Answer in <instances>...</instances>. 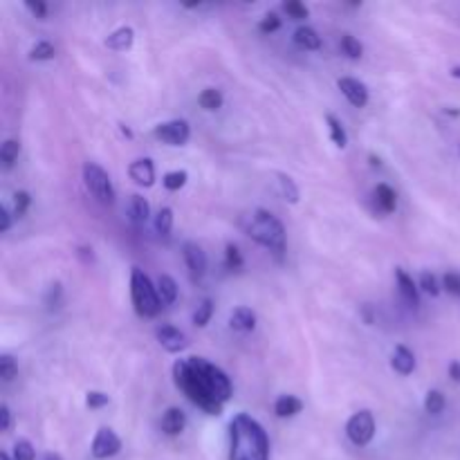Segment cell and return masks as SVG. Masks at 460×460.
<instances>
[{"label":"cell","instance_id":"27","mask_svg":"<svg viewBox=\"0 0 460 460\" xmlns=\"http://www.w3.org/2000/svg\"><path fill=\"white\" fill-rule=\"evenodd\" d=\"M18 153H21V144H18L16 139H7V142L0 146V160H3V164L7 166V169L18 160Z\"/></svg>","mask_w":460,"mask_h":460},{"label":"cell","instance_id":"22","mask_svg":"<svg viewBox=\"0 0 460 460\" xmlns=\"http://www.w3.org/2000/svg\"><path fill=\"white\" fill-rule=\"evenodd\" d=\"M157 295H160L162 304H173V301L178 299V283H175L169 274H162V277L157 279Z\"/></svg>","mask_w":460,"mask_h":460},{"label":"cell","instance_id":"37","mask_svg":"<svg viewBox=\"0 0 460 460\" xmlns=\"http://www.w3.org/2000/svg\"><path fill=\"white\" fill-rule=\"evenodd\" d=\"M31 198L27 191H16L13 193V216H22L27 211V207H30Z\"/></svg>","mask_w":460,"mask_h":460},{"label":"cell","instance_id":"33","mask_svg":"<svg viewBox=\"0 0 460 460\" xmlns=\"http://www.w3.org/2000/svg\"><path fill=\"white\" fill-rule=\"evenodd\" d=\"M16 376L18 364L13 362V358H9V355H3V358H0V377H3L4 382H12Z\"/></svg>","mask_w":460,"mask_h":460},{"label":"cell","instance_id":"38","mask_svg":"<svg viewBox=\"0 0 460 460\" xmlns=\"http://www.w3.org/2000/svg\"><path fill=\"white\" fill-rule=\"evenodd\" d=\"M261 31H263V34H272V31H277L279 27H281V18L277 16V13H265L263 16V21H261Z\"/></svg>","mask_w":460,"mask_h":460},{"label":"cell","instance_id":"1","mask_svg":"<svg viewBox=\"0 0 460 460\" xmlns=\"http://www.w3.org/2000/svg\"><path fill=\"white\" fill-rule=\"evenodd\" d=\"M173 377L175 386L209 416H220L223 404L232 398L229 377L218 367H214V364L202 358H189L175 362Z\"/></svg>","mask_w":460,"mask_h":460},{"label":"cell","instance_id":"3","mask_svg":"<svg viewBox=\"0 0 460 460\" xmlns=\"http://www.w3.org/2000/svg\"><path fill=\"white\" fill-rule=\"evenodd\" d=\"M243 232L252 238V241L261 243L268 250L279 252L281 254L286 250V229H283L281 220L274 214L265 209H256L252 214L243 216L241 220Z\"/></svg>","mask_w":460,"mask_h":460},{"label":"cell","instance_id":"8","mask_svg":"<svg viewBox=\"0 0 460 460\" xmlns=\"http://www.w3.org/2000/svg\"><path fill=\"white\" fill-rule=\"evenodd\" d=\"M119 449H121L119 436H117L112 429H108V427H102L93 440V456L97 460H106L115 456Z\"/></svg>","mask_w":460,"mask_h":460},{"label":"cell","instance_id":"24","mask_svg":"<svg viewBox=\"0 0 460 460\" xmlns=\"http://www.w3.org/2000/svg\"><path fill=\"white\" fill-rule=\"evenodd\" d=\"M198 103H200V108H205V111H218V108L223 106V93L216 88L202 90L200 97H198Z\"/></svg>","mask_w":460,"mask_h":460},{"label":"cell","instance_id":"4","mask_svg":"<svg viewBox=\"0 0 460 460\" xmlns=\"http://www.w3.org/2000/svg\"><path fill=\"white\" fill-rule=\"evenodd\" d=\"M130 296H133L135 310L142 317H155L160 313L162 299L157 295V288H153L151 279L139 268H133L130 272Z\"/></svg>","mask_w":460,"mask_h":460},{"label":"cell","instance_id":"48","mask_svg":"<svg viewBox=\"0 0 460 460\" xmlns=\"http://www.w3.org/2000/svg\"><path fill=\"white\" fill-rule=\"evenodd\" d=\"M0 460H12V458H9L7 452H0Z\"/></svg>","mask_w":460,"mask_h":460},{"label":"cell","instance_id":"29","mask_svg":"<svg viewBox=\"0 0 460 460\" xmlns=\"http://www.w3.org/2000/svg\"><path fill=\"white\" fill-rule=\"evenodd\" d=\"M54 54H57V49H54V45L48 43V40H39V43L30 49L31 61H49V58H54Z\"/></svg>","mask_w":460,"mask_h":460},{"label":"cell","instance_id":"41","mask_svg":"<svg viewBox=\"0 0 460 460\" xmlns=\"http://www.w3.org/2000/svg\"><path fill=\"white\" fill-rule=\"evenodd\" d=\"M227 268L229 270H241L243 268L241 252H238V247L232 245V243L227 245Z\"/></svg>","mask_w":460,"mask_h":460},{"label":"cell","instance_id":"7","mask_svg":"<svg viewBox=\"0 0 460 460\" xmlns=\"http://www.w3.org/2000/svg\"><path fill=\"white\" fill-rule=\"evenodd\" d=\"M153 135L157 139H162L164 144H171V146H182V144L189 142V135H191V128L184 119H173L164 121V124H157L153 128Z\"/></svg>","mask_w":460,"mask_h":460},{"label":"cell","instance_id":"28","mask_svg":"<svg viewBox=\"0 0 460 460\" xmlns=\"http://www.w3.org/2000/svg\"><path fill=\"white\" fill-rule=\"evenodd\" d=\"M341 52L349 58H359L364 54V45L353 34H344L341 36Z\"/></svg>","mask_w":460,"mask_h":460},{"label":"cell","instance_id":"39","mask_svg":"<svg viewBox=\"0 0 460 460\" xmlns=\"http://www.w3.org/2000/svg\"><path fill=\"white\" fill-rule=\"evenodd\" d=\"M443 286H445V290L447 292H452L454 296H458L460 299V274L458 272H447L443 277Z\"/></svg>","mask_w":460,"mask_h":460},{"label":"cell","instance_id":"9","mask_svg":"<svg viewBox=\"0 0 460 460\" xmlns=\"http://www.w3.org/2000/svg\"><path fill=\"white\" fill-rule=\"evenodd\" d=\"M155 337L162 349L169 350V353H180V350L187 349V337H184V332H180L175 326H169V323L157 326Z\"/></svg>","mask_w":460,"mask_h":460},{"label":"cell","instance_id":"21","mask_svg":"<svg viewBox=\"0 0 460 460\" xmlns=\"http://www.w3.org/2000/svg\"><path fill=\"white\" fill-rule=\"evenodd\" d=\"M295 43L304 49H319L322 48V36L313 27H299L295 31Z\"/></svg>","mask_w":460,"mask_h":460},{"label":"cell","instance_id":"19","mask_svg":"<svg viewBox=\"0 0 460 460\" xmlns=\"http://www.w3.org/2000/svg\"><path fill=\"white\" fill-rule=\"evenodd\" d=\"M301 409H304V402H301L299 398H295V395H281V398L274 402V413H277L279 418H292L296 416V413H301Z\"/></svg>","mask_w":460,"mask_h":460},{"label":"cell","instance_id":"10","mask_svg":"<svg viewBox=\"0 0 460 460\" xmlns=\"http://www.w3.org/2000/svg\"><path fill=\"white\" fill-rule=\"evenodd\" d=\"M182 254H184V263H187V268L191 270L193 277L200 279L202 274L207 272V254L202 252V247L198 245V243H184L182 247Z\"/></svg>","mask_w":460,"mask_h":460},{"label":"cell","instance_id":"31","mask_svg":"<svg viewBox=\"0 0 460 460\" xmlns=\"http://www.w3.org/2000/svg\"><path fill=\"white\" fill-rule=\"evenodd\" d=\"M211 314H214V301L205 299L200 305H198L196 313H193V323H196L198 328H205L207 323H209Z\"/></svg>","mask_w":460,"mask_h":460},{"label":"cell","instance_id":"13","mask_svg":"<svg viewBox=\"0 0 460 460\" xmlns=\"http://www.w3.org/2000/svg\"><path fill=\"white\" fill-rule=\"evenodd\" d=\"M184 427H187V416H184L182 409L171 407L169 411L162 416V431H164V434L178 436V434H182Z\"/></svg>","mask_w":460,"mask_h":460},{"label":"cell","instance_id":"36","mask_svg":"<svg viewBox=\"0 0 460 460\" xmlns=\"http://www.w3.org/2000/svg\"><path fill=\"white\" fill-rule=\"evenodd\" d=\"M420 288L427 292V295H431V296H438L440 295L438 281H436V277L431 272H422L420 274Z\"/></svg>","mask_w":460,"mask_h":460},{"label":"cell","instance_id":"12","mask_svg":"<svg viewBox=\"0 0 460 460\" xmlns=\"http://www.w3.org/2000/svg\"><path fill=\"white\" fill-rule=\"evenodd\" d=\"M128 173L130 178L137 184H142V187H153V182H155V166H153V162L148 160V157L135 160L133 164H130Z\"/></svg>","mask_w":460,"mask_h":460},{"label":"cell","instance_id":"43","mask_svg":"<svg viewBox=\"0 0 460 460\" xmlns=\"http://www.w3.org/2000/svg\"><path fill=\"white\" fill-rule=\"evenodd\" d=\"M27 9H30V12L39 18L48 16V4L40 3V0H36V3H27Z\"/></svg>","mask_w":460,"mask_h":460},{"label":"cell","instance_id":"6","mask_svg":"<svg viewBox=\"0 0 460 460\" xmlns=\"http://www.w3.org/2000/svg\"><path fill=\"white\" fill-rule=\"evenodd\" d=\"M346 436L353 445L358 447H364L373 440L376 436V418H373L371 411H358L346 425Z\"/></svg>","mask_w":460,"mask_h":460},{"label":"cell","instance_id":"2","mask_svg":"<svg viewBox=\"0 0 460 460\" xmlns=\"http://www.w3.org/2000/svg\"><path fill=\"white\" fill-rule=\"evenodd\" d=\"M229 460H270V438L263 427L247 413H238L229 425Z\"/></svg>","mask_w":460,"mask_h":460},{"label":"cell","instance_id":"35","mask_svg":"<svg viewBox=\"0 0 460 460\" xmlns=\"http://www.w3.org/2000/svg\"><path fill=\"white\" fill-rule=\"evenodd\" d=\"M283 9H286L288 16L295 18V21H304V18H308V7H305L304 3H299V0H290V3L283 4Z\"/></svg>","mask_w":460,"mask_h":460},{"label":"cell","instance_id":"40","mask_svg":"<svg viewBox=\"0 0 460 460\" xmlns=\"http://www.w3.org/2000/svg\"><path fill=\"white\" fill-rule=\"evenodd\" d=\"M108 402H111V398H108L106 394H99V391H90L88 398H85V404H88L90 409H102L106 407Z\"/></svg>","mask_w":460,"mask_h":460},{"label":"cell","instance_id":"32","mask_svg":"<svg viewBox=\"0 0 460 460\" xmlns=\"http://www.w3.org/2000/svg\"><path fill=\"white\" fill-rule=\"evenodd\" d=\"M187 171H169V173L162 178V184H164V189H169V191H178V189H182L184 184H187Z\"/></svg>","mask_w":460,"mask_h":460},{"label":"cell","instance_id":"16","mask_svg":"<svg viewBox=\"0 0 460 460\" xmlns=\"http://www.w3.org/2000/svg\"><path fill=\"white\" fill-rule=\"evenodd\" d=\"M229 326L234 328V331L238 332H250L256 328V314L252 313L250 308H245V305H241V308H236L232 313V317H229Z\"/></svg>","mask_w":460,"mask_h":460},{"label":"cell","instance_id":"18","mask_svg":"<svg viewBox=\"0 0 460 460\" xmlns=\"http://www.w3.org/2000/svg\"><path fill=\"white\" fill-rule=\"evenodd\" d=\"M128 216H130V220H133L135 225H144V223H146L148 216H151V207H148L146 198H142V196H139V193L130 196Z\"/></svg>","mask_w":460,"mask_h":460},{"label":"cell","instance_id":"34","mask_svg":"<svg viewBox=\"0 0 460 460\" xmlns=\"http://www.w3.org/2000/svg\"><path fill=\"white\" fill-rule=\"evenodd\" d=\"M34 447L30 440H16L13 445V460H34Z\"/></svg>","mask_w":460,"mask_h":460},{"label":"cell","instance_id":"15","mask_svg":"<svg viewBox=\"0 0 460 460\" xmlns=\"http://www.w3.org/2000/svg\"><path fill=\"white\" fill-rule=\"evenodd\" d=\"M394 368L400 373V376H411L416 371V355L407 349V346H398L394 350Z\"/></svg>","mask_w":460,"mask_h":460},{"label":"cell","instance_id":"11","mask_svg":"<svg viewBox=\"0 0 460 460\" xmlns=\"http://www.w3.org/2000/svg\"><path fill=\"white\" fill-rule=\"evenodd\" d=\"M340 90L355 108H364L368 103V90L362 81L344 76V79H340Z\"/></svg>","mask_w":460,"mask_h":460},{"label":"cell","instance_id":"45","mask_svg":"<svg viewBox=\"0 0 460 460\" xmlns=\"http://www.w3.org/2000/svg\"><path fill=\"white\" fill-rule=\"evenodd\" d=\"M449 377H452L454 382H460V362L449 364Z\"/></svg>","mask_w":460,"mask_h":460},{"label":"cell","instance_id":"20","mask_svg":"<svg viewBox=\"0 0 460 460\" xmlns=\"http://www.w3.org/2000/svg\"><path fill=\"white\" fill-rule=\"evenodd\" d=\"M376 202L382 211L391 214V211H395V207H398V196H395V191L389 187V184H377Z\"/></svg>","mask_w":460,"mask_h":460},{"label":"cell","instance_id":"23","mask_svg":"<svg viewBox=\"0 0 460 460\" xmlns=\"http://www.w3.org/2000/svg\"><path fill=\"white\" fill-rule=\"evenodd\" d=\"M326 121H328V128H331V137L332 142H335V146L346 148V144H349V135H346L344 124H341L335 115H328Z\"/></svg>","mask_w":460,"mask_h":460},{"label":"cell","instance_id":"17","mask_svg":"<svg viewBox=\"0 0 460 460\" xmlns=\"http://www.w3.org/2000/svg\"><path fill=\"white\" fill-rule=\"evenodd\" d=\"M133 40H135V31L130 30V27H119V30H115L106 39V48L115 49V52H126V49L133 45Z\"/></svg>","mask_w":460,"mask_h":460},{"label":"cell","instance_id":"14","mask_svg":"<svg viewBox=\"0 0 460 460\" xmlns=\"http://www.w3.org/2000/svg\"><path fill=\"white\" fill-rule=\"evenodd\" d=\"M395 279H398L400 295L404 296V301H407L409 305H413V308H418V305H420V296H418V286L413 283V279L409 277L402 268L395 270Z\"/></svg>","mask_w":460,"mask_h":460},{"label":"cell","instance_id":"44","mask_svg":"<svg viewBox=\"0 0 460 460\" xmlns=\"http://www.w3.org/2000/svg\"><path fill=\"white\" fill-rule=\"evenodd\" d=\"M9 227H12V216L4 207H0V232H9Z\"/></svg>","mask_w":460,"mask_h":460},{"label":"cell","instance_id":"30","mask_svg":"<svg viewBox=\"0 0 460 460\" xmlns=\"http://www.w3.org/2000/svg\"><path fill=\"white\" fill-rule=\"evenodd\" d=\"M155 229L162 236H169L171 229H173V209H169V207L160 209V214L155 216Z\"/></svg>","mask_w":460,"mask_h":460},{"label":"cell","instance_id":"46","mask_svg":"<svg viewBox=\"0 0 460 460\" xmlns=\"http://www.w3.org/2000/svg\"><path fill=\"white\" fill-rule=\"evenodd\" d=\"M452 76H456V79H460V66H458V67H454V70H452Z\"/></svg>","mask_w":460,"mask_h":460},{"label":"cell","instance_id":"25","mask_svg":"<svg viewBox=\"0 0 460 460\" xmlns=\"http://www.w3.org/2000/svg\"><path fill=\"white\" fill-rule=\"evenodd\" d=\"M445 407H447V400H445V395L440 394V391H429L425 398V411L431 413V416H438V413L445 411Z\"/></svg>","mask_w":460,"mask_h":460},{"label":"cell","instance_id":"26","mask_svg":"<svg viewBox=\"0 0 460 460\" xmlns=\"http://www.w3.org/2000/svg\"><path fill=\"white\" fill-rule=\"evenodd\" d=\"M279 187H281V196L286 198L288 202H292V205H295V202H299V189H296L295 180H292L290 175L279 173Z\"/></svg>","mask_w":460,"mask_h":460},{"label":"cell","instance_id":"42","mask_svg":"<svg viewBox=\"0 0 460 460\" xmlns=\"http://www.w3.org/2000/svg\"><path fill=\"white\" fill-rule=\"evenodd\" d=\"M9 427H12V411L7 404H0V429L7 431Z\"/></svg>","mask_w":460,"mask_h":460},{"label":"cell","instance_id":"5","mask_svg":"<svg viewBox=\"0 0 460 460\" xmlns=\"http://www.w3.org/2000/svg\"><path fill=\"white\" fill-rule=\"evenodd\" d=\"M84 182L88 187V191L93 193L97 200L102 202H115V187L111 182V175L102 169L99 164L94 162H85L84 164Z\"/></svg>","mask_w":460,"mask_h":460},{"label":"cell","instance_id":"47","mask_svg":"<svg viewBox=\"0 0 460 460\" xmlns=\"http://www.w3.org/2000/svg\"><path fill=\"white\" fill-rule=\"evenodd\" d=\"M45 460H61L57 456V454H48V456H45Z\"/></svg>","mask_w":460,"mask_h":460}]
</instances>
